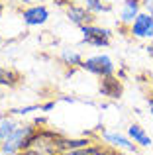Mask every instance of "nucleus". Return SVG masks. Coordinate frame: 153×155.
<instances>
[{
	"mask_svg": "<svg viewBox=\"0 0 153 155\" xmlns=\"http://www.w3.org/2000/svg\"><path fill=\"white\" fill-rule=\"evenodd\" d=\"M55 108V100H51V102H45L41 106V112H49V110H53Z\"/></svg>",
	"mask_w": 153,
	"mask_h": 155,
	"instance_id": "obj_18",
	"label": "nucleus"
},
{
	"mask_svg": "<svg viewBox=\"0 0 153 155\" xmlns=\"http://www.w3.org/2000/svg\"><path fill=\"white\" fill-rule=\"evenodd\" d=\"M147 108H149V114L153 116V96H147Z\"/></svg>",
	"mask_w": 153,
	"mask_h": 155,
	"instance_id": "obj_20",
	"label": "nucleus"
},
{
	"mask_svg": "<svg viewBox=\"0 0 153 155\" xmlns=\"http://www.w3.org/2000/svg\"><path fill=\"white\" fill-rule=\"evenodd\" d=\"M49 8L45 4H28L20 10V20L26 28H41L49 22Z\"/></svg>",
	"mask_w": 153,
	"mask_h": 155,
	"instance_id": "obj_3",
	"label": "nucleus"
},
{
	"mask_svg": "<svg viewBox=\"0 0 153 155\" xmlns=\"http://www.w3.org/2000/svg\"><path fill=\"white\" fill-rule=\"evenodd\" d=\"M65 16L71 24H75L79 28L86 26V24H94V20H96V16L92 12H88L84 8V4H75V2L65 8Z\"/></svg>",
	"mask_w": 153,
	"mask_h": 155,
	"instance_id": "obj_6",
	"label": "nucleus"
},
{
	"mask_svg": "<svg viewBox=\"0 0 153 155\" xmlns=\"http://www.w3.org/2000/svg\"><path fill=\"white\" fill-rule=\"evenodd\" d=\"M20 81V75L14 71V69H0V87H16Z\"/></svg>",
	"mask_w": 153,
	"mask_h": 155,
	"instance_id": "obj_13",
	"label": "nucleus"
},
{
	"mask_svg": "<svg viewBox=\"0 0 153 155\" xmlns=\"http://www.w3.org/2000/svg\"><path fill=\"white\" fill-rule=\"evenodd\" d=\"M128 30H130V35L135 39H153V16L142 10Z\"/></svg>",
	"mask_w": 153,
	"mask_h": 155,
	"instance_id": "obj_5",
	"label": "nucleus"
},
{
	"mask_svg": "<svg viewBox=\"0 0 153 155\" xmlns=\"http://www.w3.org/2000/svg\"><path fill=\"white\" fill-rule=\"evenodd\" d=\"M14 155H43V151L37 147H28V149H22V151H18Z\"/></svg>",
	"mask_w": 153,
	"mask_h": 155,
	"instance_id": "obj_16",
	"label": "nucleus"
},
{
	"mask_svg": "<svg viewBox=\"0 0 153 155\" xmlns=\"http://www.w3.org/2000/svg\"><path fill=\"white\" fill-rule=\"evenodd\" d=\"M47 2H55V0H47Z\"/></svg>",
	"mask_w": 153,
	"mask_h": 155,
	"instance_id": "obj_23",
	"label": "nucleus"
},
{
	"mask_svg": "<svg viewBox=\"0 0 153 155\" xmlns=\"http://www.w3.org/2000/svg\"><path fill=\"white\" fill-rule=\"evenodd\" d=\"M35 132H37L35 124L18 126V128L12 132V136L0 143L2 153H4V155H14V153L22 151V149H28V147H30V140H31V136H34Z\"/></svg>",
	"mask_w": 153,
	"mask_h": 155,
	"instance_id": "obj_1",
	"label": "nucleus"
},
{
	"mask_svg": "<svg viewBox=\"0 0 153 155\" xmlns=\"http://www.w3.org/2000/svg\"><path fill=\"white\" fill-rule=\"evenodd\" d=\"M142 6H143V12L153 16V0H142Z\"/></svg>",
	"mask_w": 153,
	"mask_h": 155,
	"instance_id": "obj_17",
	"label": "nucleus"
},
{
	"mask_svg": "<svg viewBox=\"0 0 153 155\" xmlns=\"http://www.w3.org/2000/svg\"><path fill=\"white\" fill-rule=\"evenodd\" d=\"M80 4H84L88 12H92L94 16H100V14H110L112 12V4L106 2V0H83Z\"/></svg>",
	"mask_w": 153,
	"mask_h": 155,
	"instance_id": "obj_12",
	"label": "nucleus"
},
{
	"mask_svg": "<svg viewBox=\"0 0 153 155\" xmlns=\"http://www.w3.org/2000/svg\"><path fill=\"white\" fill-rule=\"evenodd\" d=\"M59 61H61L65 67H69L71 71L76 67H80L83 65V55H80L76 49H71V47H65V49H61V53H59Z\"/></svg>",
	"mask_w": 153,
	"mask_h": 155,
	"instance_id": "obj_10",
	"label": "nucleus"
},
{
	"mask_svg": "<svg viewBox=\"0 0 153 155\" xmlns=\"http://www.w3.org/2000/svg\"><path fill=\"white\" fill-rule=\"evenodd\" d=\"M4 4H12V6H14V4H30V0H2Z\"/></svg>",
	"mask_w": 153,
	"mask_h": 155,
	"instance_id": "obj_19",
	"label": "nucleus"
},
{
	"mask_svg": "<svg viewBox=\"0 0 153 155\" xmlns=\"http://www.w3.org/2000/svg\"><path fill=\"white\" fill-rule=\"evenodd\" d=\"M80 34H83V43L90 47H108L112 41V31L108 28L102 26H96V24H86V26L80 28Z\"/></svg>",
	"mask_w": 153,
	"mask_h": 155,
	"instance_id": "obj_4",
	"label": "nucleus"
},
{
	"mask_svg": "<svg viewBox=\"0 0 153 155\" xmlns=\"http://www.w3.org/2000/svg\"><path fill=\"white\" fill-rule=\"evenodd\" d=\"M98 92L100 96L104 98H110V100H118L124 92V84H122V79L120 77H102L100 79V84H98Z\"/></svg>",
	"mask_w": 153,
	"mask_h": 155,
	"instance_id": "obj_7",
	"label": "nucleus"
},
{
	"mask_svg": "<svg viewBox=\"0 0 153 155\" xmlns=\"http://www.w3.org/2000/svg\"><path fill=\"white\" fill-rule=\"evenodd\" d=\"M100 137H102L106 143L114 145L118 149H128V151H135V143H132L130 137L122 136L118 132H100Z\"/></svg>",
	"mask_w": 153,
	"mask_h": 155,
	"instance_id": "obj_9",
	"label": "nucleus"
},
{
	"mask_svg": "<svg viewBox=\"0 0 153 155\" xmlns=\"http://www.w3.org/2000/svg\"><path fill=\"white\" fill-rule=\"evenodd\" d=\"M147 53H149V55H151V59H153V41L149 43V45H147Z\"/></svg>",
	"mask_w": 153,
	"mask_h": 155,
	"instance_id": "obj_21",
	"label": "nucleus"
},
{
	"mask_svg": "<svg viewBox=\"0 0 153 155\" xmlns=\"http://www.w3.org/2000/svg\"><path fill=\"white\" fill-rule=\"evenodd\" d=\"M128 137H130L134 143L142 145V147H149V145H151V137H149V134H147L139 124H132L130 128H128Z\"/></svg>",
	"mask_w": 153,
	"mask_h": 155,
	"instance_id": "obj_11",
	"label": "nucleus"
},
{
	"mask_svg": "<svg viewBox=\"0 0 153 155\" xmlns=\"http://www.w3.org/2000/svg\"><path fill=\"white\" fill-rule=\"evenodd\" d=\"M18 126L20 124L16 120H12V118H4V120H0V143H2L4 140H8V137L12 136V132H14Z\"/></svg>",
	"mask_w": 153,
	"mask_h": 155,
	"instance_id": "obj_14",
	"label": "nucleus"
},
{
	"mask_svg": "<svg viewBox=\"0 0 153 155\" xmlns=\"http://www.w3.org/2000/svg\"><path fill=\"white\" fill-rule=\"evenodd\" d=\"M80 69H84L86 73L98 77V79H102V77H110V75L116 73L114 61H112L106 53H98V55L86 57V59L83 61V65H80Z\"/></svg>",
	"mask_w": 153,
	"mask_h": 155,
	"instance_id": "obj_2",
	"label": "nucleus"
},
{
	"mask_svg": "<svg viewBox=\"0 0 153 155\" xmlns=\"http://www.w3.org/2000/svg\"><path fill=\"white\" fill-rule=\"evenodd\" d=\"M34 110H41V106L31 104V106H24V108H14V110H10V112H12V114H18V116H26V114L34 112Z\"/></svg>",
	"mask_w": 153,
	"mask_h": 155,
	"instance_id": "obj_15",
	"label": "nucleus"
},
{
	"mask_svg": "<svg viewBox=\"0 0 153 155\" xmlns=\"http://www.w3.org/2000/svg\"><path fill=\"white\" fill-rule=\"evenodd\" d=\"M142 10H143L142 0H124L122 6H120V12H118V22L122 24V26L130 28L132 22L138 18V14Z\"/></svg>",
	"mask_w": 153,
	"mask_h": 155,
	"instance_id": "obj_8",
	"label": "nucleus"
},
{
	"mask_svg": "<svg viewBox=\"0 0 153 155\" xmlns=\"http://www.w3.org/2000/svg\"><path fill=\"white\" fill-rule=\"evenodd\" d=\"M0 47H2V35H0Z\"/></svg>",
	"mask_w": 153,
	"mask_h": 155,
	"instance_id": "obj_22",
	"label": "nucleus"
}]
</instances>
